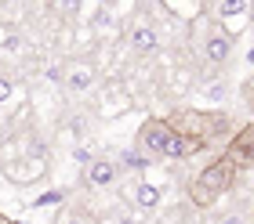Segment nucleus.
I'll return each instance as SVG.
<instances>
[{"instance_id":"f03ea898","label":"nucleus","mask_w":254,"mask_h":224,"mask_svg":"<svg viewBox=\"0 0 254 224\" xmlns=\"http://www.w3.org/2000/svg\"><path fill=\"white\" fill-rule=\"evenodd\" d=\"M171 134H175V123H171V120H149L142 131H138V148H142L149 159H156V156L167 152Z\"/></svg>"},{"instance_id":"2eb2a0df","label":"nucleus","mask_w":254,"mask_h":224,"mask_svg":"<svg viewBox=\"0 0 254 224\" xmlns=\"http://www.w3.org/2000/svg\"><path fill=\"white\" fill-rule=\"evenodd\" d=\"M98 224H131V217H127L124 210H113V214H102Z\"/></svg>"},{"instance_id":"6ab92c4d","label":"nucleus","mask_w":254,"mask_h":224,"mask_svg":"<svg viewBox=\"0 0 254 224\" xmlns=\"http://www.w3.org/2000/svg\"><path fill=\"white\" fill-rule=\"evenodd\" d=\"M244 98L254 105V80H247V84H244Z\"/></svg>"},{"instance_id":"ddd939ff","label":"nucleus","mask_w":254,"mask_h":224,"mask_svg":"<svg viewBox=\"0 0 254 224\" xmlns=\"http://www.w3.org/2000/svg\"><path fill=\"white\" fill-rule=\"evenodd\" d=\"M120 159H124V167H131V170H145L149 167V156H145L142 148H124Z\"/></svg>"},{"instance_id":"20e7f679","label":"nucleus","mask_w":254,"mask_h":224,"mask_svg":"<svg viewBox=\"0 0 254 224\" xmlns=\"http://www.w3.org/2000/svg\"><path fill=\"white\" fill-rule=\"evenodd\" d=\"M229 54H233V37H229L222 26H214L203 37V58L211 65H222V62H229Z\"/></svg>"},{"instance_id":"412c9836","label":"nucleus","mask_w":254,"mask_h":224,"mask_svg":"<svg viewBox=\"0 0 254 224\" xmlns=\"http://www.w3.org/2000/svg\"><path fill=\"white\" fill-rule=\"evenodd\" d=\"M0 224H11V221H7V217H4V214H0Z\"/></svg>"},{"instance_id":"423d86ee","label":"nucleus","mask_w":254,"mask_h":224,"mask_svg":"<svg viewBox=\"0 0 254 224\" xmlns=\"http://www.w3.org/2000/svg\"><path fill=\"white\" fill-rule=\"evenodd\" d=\"M207 145L200 137H189V134H182V131H175L171 134V141H167V152H164V159H192L196 152H203Z\"/></svg>"},{"instance_id":"9d476101","label":"nucleus","mask_w":254,"mask_h":224,"mask_svg":"<svg viewBox=\"0 0 254 224\" xmlns=\"http://www.w3.org/2000/svg\"><path fill=\"white\" fill-rule=\"evenodd\" d=\"M55 224H98V217L91 214V210H84V206H65Z\"/></svg>"},{"instance_id":"f257e3e1","label":"nucleus","mask_w":254,"mask_h":224,"mask_svg":"<svg viewBox=\"0 0 254 224\" xmlns=\"http://www.w3.org/2000/svg\"><path fill=\"white\" fill-rule=\"evenodd\" d=\"M236 178H240V174H236V167H233V163H229V159L222 156V159L207 163V167H203V170L192 178V184H189V199H192L196 206H211L218 195H225L229 188L236 184Z\"/></svg>"},{"instance_id":"aec40b11","label":"nucleus","mask_w":254,"mask_h":224,"mask_svg":"<svg viewBox=\"0 0 254 224\" xmlns=\"http://www.w3.org/2000/svg\"><path fill=\"white\" fill-rule=\"evenodd\" d=\"M247 62H251V65H254V47H251V51H247Z\"/></svg>"},{"instance_id":"1a4fd4ad","label":"nucleus","mask_w":254,"mask_h":224,"mask_svg":"<svg viewBox=\"0 0 254 224\" xmlns=\"http://www.w3.org/2000/svg\"><path fill=\"white\" fill-rule=\"evenodd\" d=\"M131 47H134L138 54H153L156 47H160L156 29H153V26H142V22H138V26H131Z\"/></svg>"},{"instance_id":"9b49d317","label":"nucleus","mask_w":254,"mask_h":224,"mask_svg":"<svg viewBox=\"0 0 254 224\" xmlns=\"http://www.w3.org/2000/svg\"><path fill=\"white\" fill-rule=\"evenodd\" d=\"M134 203L142 210H156L160 206V188L156 184H138L134 188Z\"/></svg>"},{"instance_id":"7ed1b4c3","label":"nucleus","mask_w":254,"mask_h":224,"mask_svg":"<svg viewBox=\"0 0 254 224\" xmlns=\"http://www.w3.org/2000/svg\"><path fill=\"white\" fill-rule=\"evenodd\" d=\"M225 159L236 167V174H254V127H244L233 134Z\"/></svg>"},{"instance_id":"4468645a","label":"nucleus","mask_w":254,"mask_h":224,"mask_svg":"<svg viewBox=\"0 0 254 224\" xmlns=\"http://www.w3.org/2000/svg\"><path fill=\"white\" fill-rule=\"evenodd\" d=\"M18 47V33L11 26H0V51H15Z\"/></svg>"},{"instance_id":"f8f14e48","label":"nucleus","mask_w":254,"mask_h":224,"mask_svg":"<svg viewBox=\"0 0 254 224\" xmlns=\"http://www.w3.org/2000/svg\"><path fill=\"white\" fill-rule=\"evenodd\" d=\"M236 15H251V0H222L218 4V18H236Z\"/></svg>"},{"instance_id":"4be33fe9","label":"nucleus","mask_w":254,"mask_h":224,"mask_svg":"<svg viewBox=\"0 0 254 224\" xmlns=\"http://www.w3.org/2000/svg\"><path fill=\"white\" fill-rule=\"evenodd\" d=\"M251 22H254V7H251Z\"/></svg>"},{"instance_id":"a211bd4d","label":"nucleus","mask_w":254,"mask_h":224,"mask_svg":"<svg viewBox=\"0 0 254 224\" xmlns=\"http://www.w3.org/2000/svg\"><path fill=\"white\" fill-rule=\"evenodd\" d=\"M207 98H214V101H222L225 98V84H211V87H203Z\"/></svg>"},{"instance_id":"dca6fc26","label":"nucleus","mask_w":254,"mask_h":224,"mask_svg":"<svg viewBox=\"0 0 254 224\" xmlns=\"http://www.w3.org/2000/svg\"><path fill=\"white\" fill-rule=\"evenodd\" d=\"M11 94H15V84H11L7 76H0V105H4V101H11Z\"/></svg>"},{"instance_id":"39448f33","label":"nucleus","mask_w":254,"mask_h":224,"mask_svg":"<svg viewBox=\"0 0 254 224\" xmlns=\"http://www.w3.org/2000/svg\"><path fill=\"white\" fill-rule=\"evenodd\" d=\"M95 76H98V69H95V62H87V58H73V62L65 65V87L69 90L95 87Z\"/></svg>"},{"instance_id":"6e6552de","label":"nucleus","mask_w":254,"mask_h":224,"mask_svg":"<svg viewBox=\"0 0 254 224\" xmlns=\"http://www.w3.org/2000/svg\"><path fill=\"white\" fill-rule=\"evenodd\" d=\"M117 181V167H113L109 159H91L87 170H84V184L87 188H109Z\"/></svg>"},{"instance_id":"f3484780","label":"nucleus","mask_w":254,"mask_h":224,"mask_svg":"<svg viewBox=\"0 0 254 224\" xmlns=\"http://www.w3.org/2000/svg\"><path fill=\"white\" fill-rule=\"evenodd\" d=\"M214 224H247V214H240V210H233V214H225V217H218Z\"/></svg>"},{"instance_id":"0eeeda50","label":"nucleus","mask_w":254,"mask_h":224,"mask_svg":"<svg viewBox=\"0 0 254 224\" xmlns=\"http://www.w3.org/2000/svg\"><path fill=\"white\" fill-rule=\"evenodd\" d=\"M44 170H48V163H44L40 156H29V159H15V163H11V167H7V178L18 181V184H29V181L44 178Z\"/></svg>"}]
</instances>
